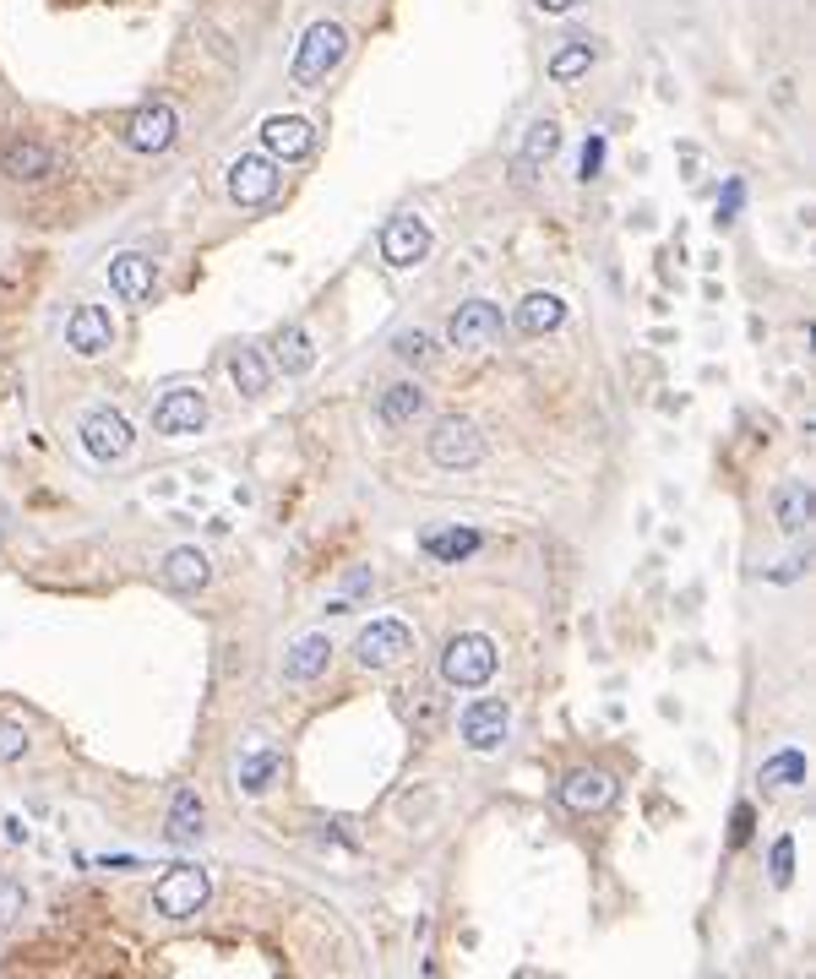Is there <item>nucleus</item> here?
<instances>
[{"label": "nucleus", "instance_id": "5701e85b", "mask_svg": "<svg viewBox=\"0 0 816 979\" xmlns=\"http://www.w3.org/2000/svg\"><path fill=\"white\" fill-rule=\"evenodd\" d=\"M202 838V795L196 789H180L175 805H169V844H196Z\"/></svg>", "mask_w": 816, "mask_h": 979}, {"label": "nucleus", "instance_id": "4468645a", "mask_svg": "<svg viewBox=\"0 0 816 979\" xmlns=\"http://www.w3.org/2000/svg\"><path fill=\"white\" fill-rule=\"evenodd\" d=\"M109 343H115V327H109L104 305H77L66 321V349L82 359H98V354H109Z\"/></svg>", "mask_w": 816, "mask_h": 979}, {"label": "nucleus", "instance_id": "7c9ffc66", "mask_svg": "<svg viewBox=\"0 0 816 979\" xmlns=\"http://www.w3.org/2000/svg\"><path fill=\"white\" fill-rule=\"evenodd\" d=\"M392 354H398L403 365H419V370H425L430 359H436V338H430L425 327H408V332H398V343H392Z\"/></svg>", "mask_w": 816, "mask_h": 979}, {"label": "nucleus", "instance_id": "e433bc0d", "mask_svg": "<svg viewBox=\"0 0 816 979\" xmlns=\"http://www.w3.org/2000/svg\"><path fill=\"white\" fill-rule=\"evenodd\" d=\"M11 914H22V887L0 882V920H11Z\"/></svg>", "mask_w": 816, "mask_h": 979}, {"label": "nucleus", "instance_id": "7ed1b4c3", "mask_svg": "<svg viewBox=\"0 0 816 979\" xmlns=\"http://www.w3.org/2000/svg\"><path fill=\"white\" fill-rule=\"evenodd\" d=\"M207 892H213L207 871H196V865H175V871L153 887V909L164 914V920H191V914L207 909Z\"/></svg>", "mask_w": 816, "mask_h": 979}, {"label": "nucleus", "instance_id": "f3484780", "mask_svg": "<svg viewBox=\"0 0 816 979\" xmlns=\"http://www.w3.org/2000/svg\"><path fill=\"white\" fill-rule=\"evenodd\" d=\"M109 289H115L126 305H147L153 300V262H147L142 251H120L115 262H109Z\"/></svg>", "mask_w": 816, "mask_h": 979}, {"label": "nucleus", "instance_id": "4c0bfd02", "mask_svg": "<svg viewBox=\"0 0 816 979\" xmlns=\"http://www.w3.org/2000/svg\"><path fill=\"white\" fill-rule=\"evenodd\" d=\"M365 588H370V572H365V566H354V572L343 577V599H354V593H365Z\"/></svg>", "mask_w": 816, "mask_h": 979}, {"label": "nucleus", "instance_id": "9d476101", "mask_svg": "<svg viewBox=\"0 0 816 979\" xmlns=\"http://www.w3.org/2000/svg\"><path fill=\"white\" fill-rule=\"evenodd\" d=\"M555 800H561L572 816H593V811H604V805L615 800V778H610V773H599V767H577V773H566V778H561Z\"/></svg>", "mask_w": 816, "mask_h": 979}, {"label": "nucleus", "instance_id": "473e14b6", "mask_svg": "<svg viewBox=\"0 0 816 979\" xmlns=\"http://www.w3.org/2000/svg\"><path fill=\"white\" fill-rule=\"evenodd\" d=\"M789 882H795V838H778V844H773V887H789Z\"/></svg>", "mask_w": 816, "mask_h": 979}, {"label": "nucleus", "instance_id": "20e7f679", "mask_svg": "<svg viewBox=\"0 0 816 979\" xmlns=\"http://www.w3.org/2000/svg\"><path fill=\"white\" fill-rule=\"evenodd\" d=\"M408 653H414V631L403 621H376L354 637V659L365 669H392V664H403Z\"/></svg>", "mask_w": 816, "mask_h": 979}, {"label": "nucleus", "instance_id": "2f4dec72", "mask_svg": "<svg viewBox=\"0 0 816 979\" xmlns=\"http://www.w3.org/2000/svg\"><path fill=\"white\" fill-rule=\"evenodd\" d=\"M28 757V729L17 718H0V762H22Z\"/></svg>", "mask_w": 816, "mask_h": 979}, {"label": "nucleus", "instance_id": "2eb2a0df", "mask_svg": "<svg viewBox=\"0 0 816 979\" xmlns=\"http://www.w3.org/2000/svg\"><path fill=\"white\" fill-rule=\"evenodd\" d=\"M0 169L11 180H49L55 175V153H49L39 136H6L0 142Z\"/></svg>", "mask_w": 816, "mask_h": 979}, {"label": "nucleus", "instance_id": "4be33fe9", "mask_svg": "<svg viewBox=\"0 0 816 979\" xmlns=\"http://www.w3.org/2000/svg\"><path fill=\"white\" fill-rule=\"evenodd\" d=\"M283 773V751L267 746V751H251V757H240V767H234V778H240L245 795H267L272 778Z\"/></svg>", "mask_w": 816, "mask_h": 979}, {"label": "nucleus", "instance_id": "c756f323", "mask_svg": "<svg viewBox=\"0 0 816 979\" xmlns=\"http://www.w3.org/2000/svg\"><path fill=\"white\" fill-rule=\"evenodd\" d=\"M762 784H778V789L806 784V757H800V751H778V757H768V762H762Z\"/></svg>", "mask_w": 816, "mask_h": 979}, {"label": "nucleus", "instance_id": "f8f14e48", "mask_svg": "<svg viewBox=\"0 0 816 979\" xmlns=\"http://www.w3.org/2000/svg\"><path fill=\"white\" fill-rule=\"evenodd\" d=\"M447 338H452V349H490L501 338V311L490 300H468L447 321Z\"/></svg>", "mask_w": 816, "mask_h": 979}, {"label": "nucleus", "instance_id": "72a5a7b5", "mask_svg": "<svg viewBox=\"0 0 816 979\" xmlns=\"http://www.w3.org/2000/svg\"><path fill=\"white\" fill-rule=\"evenodd\" d=\"M599 169H604V136L593 131L588 142H583V164H577V175H583V180H593V175H599Z\"/></svg>", "mask_w": 816, "mask_h": 979}, {"label": "nucleus", "instance_id": "bb28decb", "mask_svg": "<svg viewBox=\"0 0 816 979\" xmlns=\"http://www.w3.org/2000/svg\"><path fill=\"white\" fill-rule=\"evenodd\" d=\"M555 147H561V126H555V120H534V126H528V142H523L517 169H523V175H534L544 158H555Z\"/></svg>", "mask_w": 816, "mask_h": 979}, {"label": "nucleus", "instance_id": "a878e982", "mask_svg": "<svg viewBox=\"0 0 816 979\" xmlns=\"http://www.w3.org/2000/svg\"><path fill=\"white\" fill-rule=\"evenodd\" d=\"M272 349H278V370H283V376H305V370H311V359H316L305 327H283L278 338H272Z\"/></svg>", "mask_w": 816, "mask_h": 979}, {"label": "nucleus", "instance_id": "a211bd4d", "mask_svg": "<svg viewBox=\"0 0 816 979\" xmlns=\"http://www.w3.org/2000/svg\"><path fill=\"white\" fill-rule=\"evenodd\" d=\"M164 582H169L175 593H196V588H207V582H213V566H207L202 550L180 544V550L164 555Z\"/></svg>", "mask_w": 816, "mask_h": 979}, {"label": "nucleus", "instance_id": "cd10ccee", "mask_svg": "<svg viewBox=\"0 0 816 979\" xmlns=\"http://www.w3.org/2000/svg\"><path fill=\"white\" fill-rule=\"evenodd\" d=\"M583 71H593V44L588 39H566L550 55V82H577Z\"/></svg>", "mask_w": 816, "mask_h": 979}, {"label": "nucleus", "instance_id": "39448f33", "mask_svg": "<svg viewBox=\"0 0 816 979\" xmlns=\"http://www.w3.org/2000/svg\"><path fill=\"white\" fill-rule=\"evenodd\" d=\"M82 446H88V457L98 463H120V457H131V419L115 414V408H93L88 419H82Z\"/></svg>", "mask_w": 816, "mask_h": 979}, {"label": "nucleus", "instance_id": "6e6552de", "mask_svg": "<svg viewBox=\"0 0 816 979\" xmlns=\"http://www.w3.org/2000/svg\"><path fill=\"white\" fill-rule=\"evenodd\" d=\"M485 457V441H479V430L468 425L463 414H447L436 430H430V463L441 468H468Z\"/></svg>", "mask_w": 816, "mask_h": 979}, {"label": "nucleus", "instance_id": "393cba45", "mask_svg": "<svg viewBox=\"0 0 816 979\" xmlns=\"http://www.w3.org/2000/svg\"><path fill=\"white\" fill-rule=\"evenodd\" d=\"M773 512H778V528H784V534H800V528L811 523V485L806 479H789V485L778 490Z\"/></svg>", "mask_w": 816, "mask_h": 979}, {"label": "nucleus", "instance_id": "c9c22d12", "mask_svg": "<svg viewBox=\"0 0 816 979\" xmlns=\"http://www.w3.org/2000/svg\"><path fill=\"white\" fill-rule=\"evenodd\" d=\"M751 822H757V811H751V805L740 800V805H735V827H729V844H735V849L751 838Z\"/></svg>", "mask_w": 816, "mask_h": 979}, {"label": "nucleus", "instance_id": "aec40b11", "mask_svg": "<svg viewBox=\"0 0 816 979\" xmlns=\"http://www.w3.org/2000/svg\"><path fill=\"white\" fill-rule=\"evenodd\" d=\"M479 544H485V534H474V528L457 523V528H441V534H425V539H419V550H425L430 561H452L457 566V561H468Z\"/></svg>", "mask_w": 816, "mask_h": 979}, {"label": "nucleus", "instance_id": "f704fd0d", "mask_svg": "<svg viewBox=\"0 0 816 979\" xmlns=\"http://www.w3.org/2000/svg\"><path fill=\"white\" fill-rule=\"evenodd\" d=\"M740 202H746V185H740V180H729V185H724V196H719V223H729V218H735V213H740Z\"/></svg>", "mask_w": 816, "mask_h": 979}, {"label": "nucleus", "instance_id": "58836bf2", "mask_svg": "<svg viewBox=\"0 0 816 979\" xmlns=\"http://www.w3.org/2000/svg\"><path fill=\"white\" fill-rule=\"evenodd\" d=\"M539 11H550V17H561V11H572V6H583V0H534Z\"/></svg>", "mask_w": 816, "mask_h": 979}, {"label": "nucleus", "instance_id": "c85d7f7f", "mask_svg": "<svg viewBox=\"0 0 816 979\" xmlns=\"http://www.w3.org/2000/svg\"><path fill=\"white\" fill-rule=\"evenodd\" d=\"M229 376H234V387H240L245 398H262V392H267V359L256 349H234Z\"/></svg>", "mask_w": 816, "mask_h": 979}, {"label": "nucleus", "instance_id": "9b49d317", "mask_svg": "<svg viewBox=\"0 0 816 979\" xmlns=\"http://www.w3.org/2000/svg\"><path fill=\"white\" fill-rule=\"evenodd\" d=\"M229 196L240 207L272 202V196H278V169H272V158H256V153L234 158V164H229Z\"/></svg>", "mask_w": 816, "mask_h": 979}, {"label": "nucleus", "instance_id": "b1692460", "mask_svg": "<svg viewBox=\"0 0 816 979\" xmlns=\"http://www.w3.org/2000/svg\"><path fill=\"white\" fill-rule=\"evenodd\" d=\"M327 659H332L327 637H300L289 648V659H283V675H289V680H316L321 669H327Z\"/></svg>", "mask_w": 816, "mask_h": 979}, {"label": "nucleus", "instance_id": "423d86ee", "mask_svg": "<svg viewBox=\"0 0 816 979\" xmlns=\"http://www.w3.org/2000/svg\"><path fill=\"white\" fill-rule=\"evenodd\" d=\"M202 425H207V398L196 387H175V392H164V398L153 403V430H158V436H169V441L196 436Z\"/></svg>", "mask_w": 816, "mask_h": 979}, {"label": "nucleus", "instance_id": "ddd939ff", "mask_svg": "<svg viewBox=\"0 0 816 979\" xmlns=\"http://www.w3.org/2000/svg\"><path fill=\"white\" fill-rule=\"evenodd\" d=\"M506 702L501 697H479V702H468L463 708V746L468 751H496L501 740H506Z\"/></svg>", "mask_w": 816, "mask_h": 979}, {"label": "nucleus", "instance_id": "f257e3e1", "mask_svg": "<svg viewBox=\"0 0 816 979\" xmlns=\"http://www.w3.org/2000/svg\"><path fill=\"white\" fill-rule=\"evenodd\" d=\"M490 675H496V642H490V637L463 631V637L447 642V653H441V680H447V686L479 691Z\"/></svg>", "mask_w": 816, "mask_h": 979}, {"label": "nucleus", "instance_id": "1a4fd4ad", "mask_svg": "<svg viewBox=\"0 0 816 979\" xmlns=\"http://www.w3.org/2000/svg\"><path fill=\"white\" fill-rule=\"evenodd\" d=\"M381 256H387V267H419L430 256V229H425V218H414V213H398L381 229Z\"/></svg>", "mask_w": 816, "mask_h": 979}, {"label": "nucleus", "instance_id": "6ab92c4d", "mask_svg": "<svg viewBox=\"0 0 816 979\" xmlns=\"http://www.w3.org/2000/svg\"><path fill=\"white\" fill-rule=\"evenodd\" d=\"M561 321H566V300H561V294H528V300L517 305V327H523L528 338H550Z\"/></svg>", "mask_w": 816, "mask_h": 979}, {"label": "nucleus", "instance_id": "dca6fc26", "mask_svg": "<svg viewBox=\"0 0 816 979\" xmlns=\"http://www.w3.org/2000/svg\"><path fill=\"white\" fill-rule=\"evenodd\" d=\"M262 142L272 158H305L316 147V131L305 115H267L262 120Z\"/></svg>", "mask_w": 816, "mask_h": 979}, {"label": "nucleus", "instance_id": "0eeeda50", "mask_svg": "<svg viewBox=\"0 0 816 979\" xmlns=\"http://www.w3.org/2000/svg\"><path fill=\"white\" fill-rule=\"evenodd\" d=\"M175 109L169 104H142L136 115H126V126H120V142L131 147V153H164V147H175Z\"/></svg>", "mask_w": 816, "mask_h": 979}, {"label": "nucleus", "instance_id": "f03ea898", "mask_svg": "<svg viewBox=\"0 0 816 979\" xmlns=\"http://www.w3.org/2000/svg\"><path fill=\"white\" fill-rule=\"evenodd\" d=\"M343 49H349V33H343L338 22H311L300 49H294V82H300V88H316L321 77H332Z\"/></svg>", "mask_w": 816, "mask_h": 979}, {"label": "nucleus", "instance_id": "412c9836", "mask_svg": "<svg viewBox=\"0 0 816 979\" xmlns=\"http://www.w3.org/2000/svg\"><path fill=\"white\" fill-rule=\"evenodd\" d=\"M419 408H425V392H419L414 381H398V387L381 392L376 419H381L387 430H398V425H408V419H419Z\"/></svg>", "mask_w": 816, "mask_h": 979}]
</instances>
